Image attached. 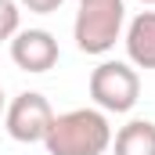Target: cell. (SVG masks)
<instances>
[{
    "label": "cell",
    "instance_id": "cell-1",
    "mask_svg": "<svg viewBox=\"0 0 155 155\" xmlns=\"http://www.w3.org/2000/svg\"><path fill=\"white\" fill-rule=\"evenodd\" d=\"M51 155H105L112 148V126L101 108H72L51 119L43 137Z\"/></svg>",
    "mask_w": 155,
    "mask_h": 155
},
{
    "label": "cell",
    "instance_id": "cell-2",
    "mask_svg": "<svg viewBox=\"0 0 155 155\" xmlns=\"http://www.w3.org/2000/svg\"><path fill=\"white\" fill-rule=\"evenodd\" d=\"M123 22H126L123 0H79L76 22H72L76 47L83 54H108L123 36Z\"/></svg>",
    "mask_w": 155,
    "mask_h": 155
},
{
    "label": "cell",
    "instance_id": "cell-3",
    "mask_svg": "<svg viewBox=\"0 0 155 155\" xmlns=\"http://www.w3.org/2000/svg\"><path fill=\"white\" fill-rule=\"evenodd\" d=\"M90 97L101 112H130L141 97V76L130 61H101L90 72Z\"/></svg>",
    "mask_w": 155,
    "mask_h": 155
},
{
    "label": "cell",
    "instance_id": "cell-4",
    "mask_svg": "<svg viewBox=\"0 0 155 155\" xmlns=\"http://www.w3.org/2000/svg\"><path fill=\"white\" fill-rule=\"evenodd\" d=\"M51 119H54L51 101H47L43 94H36V90H22V94L7 105L4 126H7L11 141H18V144H36V141L47 137Z\"/></svg>",
    "mask_w": 155,
    "mask_h": 155
},
{
    "label": "cell",
    "instance_id": "cell-5",
    "mask_svg": "<svg viewBox=\"0 0 155 155\" xmlns=\"http://www.w3.org/2000/svg\"><path fill=\"white\" fill-rule=\"evenodd\" d=\"M11 61L22 72H47L58 65V40L47 29H18L11 36Z\"/></svg>",
    "mask_w": 155,
    "mask_h": 155
},
{
    "label": "cell",
    "instance_id": "cell-6",
    "mask_svg": "<svg viewBox=\"0 0 155 155\" xmlns=\"http://www.w3.org/2000/svg\"><path fill=\"white\" fill-rule=\"evenodd\" d=\"M126 58L137 69H155V11H141L126 25Z\"/></svg>",
    "mask_w": 155,
    "mask_h": 155
},
{
    "label": "cell",
    "instance_id": "cell-7",
    "mask_svg": "<svg viewBox=\"0 0 155 155\" xmlns=\"http://www.w3.org/2000/svg\"><path fill=\"white\" fill-rule=\"evenodd\" d=\"M112 148H116V155H155V123L130 119L112 137Z\"/></svg>",
    "mask_w": 155,
    "mask_h": 155
},
{
    "label": "cell",
    "instance_id": "cell-8",
    "mask_svg": "<svg viewBox=\"0 0 155 155\" xmlns=\"http://www.w3.org/2000/svg\"><path fill=\"white\" fill-rule=\"evenodd\" d=\"M18 22H22V11L15 0H0V40H11L18 33Z\"/></svg>",
    "mask_w": 155,
    "mask_h": 155
},
{
    "label": "cell",
    "instance_id": "cell-9",
    "mask_svg": "<svg viewBox=\"0 0 155 155\" xmlns=\"http://www.w3.org/2000/svg\"><path fill=\"white\" fill-rule=\"evenodd\" d=\"M65 0H22V7H29L33 15H54Z\"/></svg>",
    "mask_w": 155,
    "mask_h": 155
},
{
    "label": "cell",
    "instance_id": "cell-10",
    "mask_svg": "<svg viewBox=\"0 0 155 155\" xmlns=\"http://www.w3.org/2000/svg\"><path fill=\"white\" fill-rule=\"evenodd\" d=\"M0 112H4V90H0Z\"/></svg>",
    "mask_w": 155,
    "mask_h": 155
},
{
    "label": "cell",
    "instance_id": "cell-11",
    "mask_svg": "<svg viewBox=\"0 0 155 155\" xmlns=\"http://www.w3.org/2000/svg\"><path fill=\"white\" fill-rule=\"evenodd\" d=\"M141 4H155V0H141Z\"/></svg>",
    "mask_w": 155,
    "mask_h": 155
}]
</instances>
